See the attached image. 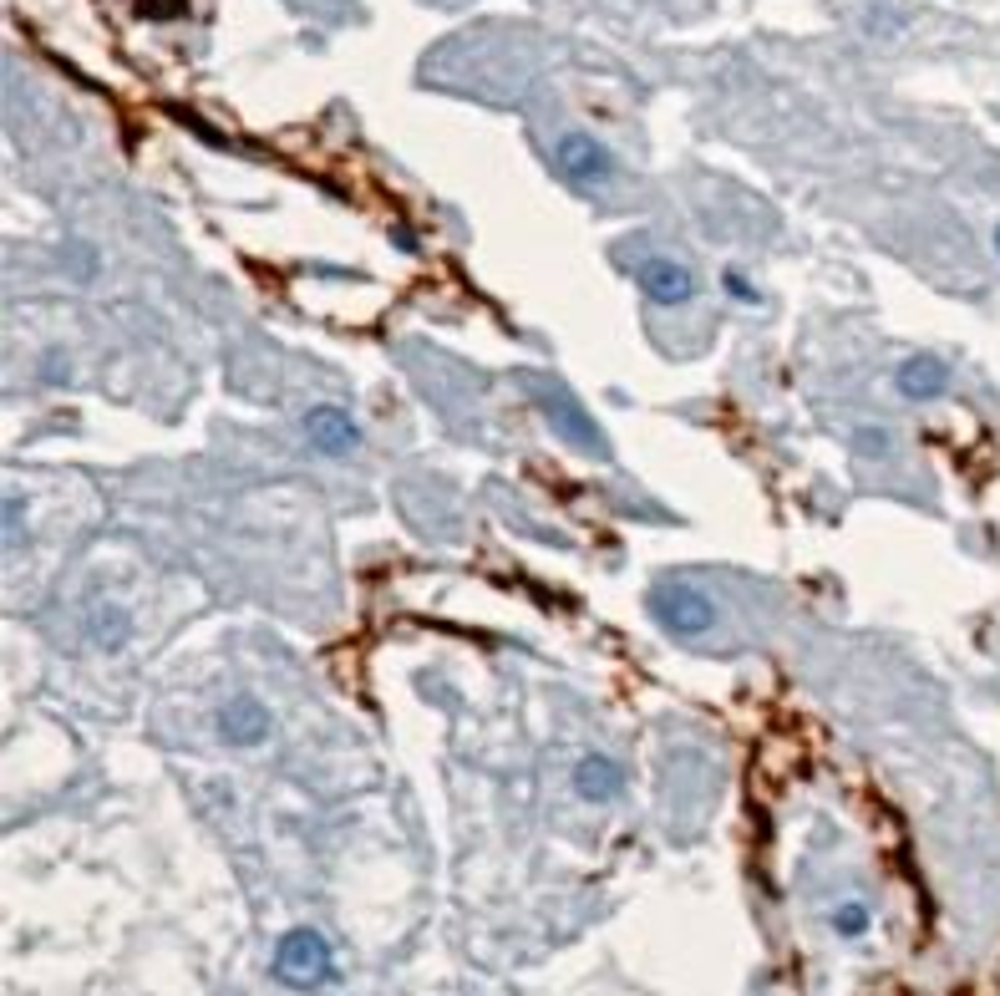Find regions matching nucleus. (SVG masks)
Segmentation results:
<instances>
[{"label": "nucleus", "mask_w": 1000, "mask_h": 996, "mask_svg": "<svg viewBox=\"0 0 1000 996\" xmlns=\"http://www.w3.org/2000/svg\"><path fill=\"white\" fill-rule=\"evenodd\" d=\"M894 386H899V397L904 402H935V397H945L949 366L939 357H930V351H914V357L899 361Z\"/></svg>", "instance_id": "6e6552de"}, {"label": "nucleus", "mask_w": 1000, "mask_h": 996, "mask_svg": "<svg viewBox=\"0 0 1000 996\" xmlns=\"http://www.w3.org/2000/svg\"><path fill=\"white\" fill-rule=\"evenodd\" d=\"M635 280H640V295L656 300V306H685L696 295V275L671 254H650L646 265L635 270Z\"/></svg>", "instance_id": "0eeeda50"}, {"label": "nucleus", "mask_w": 1000, "mask_h": 996, "mask_svg": "<svg viewBox=\"0 0 1000 996\" xmlns=\"http://www.w3.org/2000/svg\"><path fill=\"white\" fill-rule=\"evenodd\" d=\"M722 291L732 295L737 306H762V295H757V285H751V280L741 275L737 265H732V270H722Z\"/></svg>", "instance_id": "f8f14e48"}, {"label": "nucleus", "mask_w": 1000, "mask_h": 996, "mask_svg": "<svg viewBox=\"0 0 1000 996\" xmlns=\"http://www.w3.org/2000/svg\"><path fill=\"white\" fill-rule=\"evenodd\" d=\"M833 930H838V935H848V941H854V935H864V930L873 926V916H869V905H858V900H843V905H833Z\"/></svg>", "instance_id": "9b49d317"}, {"label": "nucleus", "mask_w": 1000, "mask_h": 996, "mask_svg": "<svg viewBox=\"0 0 1000 996\" xmlns=\"http://www.w3.org/2000/svg\"><path fill=\"white\" fill-rule=\"evenodd\" d=\"M528 386H534V397H539V407L549 413V427L559 433V438L574 442V448H584V452H594V458H605V452H609L605 433L594 427V417L584 413L580 402L569 397V386H559L553 376H528Z\"/></svg>", "instance_id": "f03ea898"}, {"label": "nucleus", "mask_w": 1000, "mask_h": 996, "mask_svg": "<svg viewBox=\"0 0 1000 996\" xmlns=\"http://www.w3.org/2000/svg\"><path fill=\"white\" fill-rule=\"evenodd\" d=\"M646 605H650V615L671 631V636H701V631L716 625V605H711V595H701L696 584H685V580L650 584Z\"/></svg>", "instance_id": "7ed1b4c3"}, {"label": "nucleus", "mask_w": 1000, "mask_h": 996, "mask_svg": "<svg viewBox=\"0 0 1000 996\" xmlns=\"http://www.w3.org/2000/svg\"><path fill=\"white\" fill-rule=\"evenodd\" d=\"M330 971H336V956H330V941L320 935V930H310V926L285 930V941L275 945V976L279 982L310 992V986L326 982Z\"/></svg>", "instance_id": "f257e3e1"}, {"label": "nucleus", "mask_w": 1000, "mask_h": 996, "mask_svg": "<svg viewBox=\"0 0 1000 996\" xmlns=\"http://www.w3.org/2000/svg\"><path fill=\"white\" fill-rule=\"evenodd\" d=\"M553 163H559L564 178H574V184H584V188L609 184V173H615L609 147L600 143L594 133H564L559 143H553Z\"/></svg>", "instance_id": "20e7f679"}, {"label": "nucleus", "mask_w": 1000, "mask_h": 996, "mask_svg": "<svg viewBox=\"0 0 1000 996\" xmlns=\"http://www.w3.org/2000/svg\"><path fill=\"white\" fill-rule=\"evenodd\" d=\"M87 636H92V646H102V652H122L132 636V615L122 611V605H97L92 621H87Z\"/></svg>", "instance_id": "9d476101"}, {"label": "nucleus", "mask_w": 1000, "mask_h": 996, "mask_svg": "<svg viewBox=\"0 0 1000 996\" xmlns=\"http://www.w3.org/2000/svg\"><path fill=\"white\" fill-rule=\"evenodd\" d=\"M854 448L864 452V458H889V433H883V427H864V433L854 438Z\"/></svg>", "instance_id": "ddd939ff"}, {"label": "nucleus", "mask_w": 1000, "mask_h": 996, "mask_svg": "<svg viewBox=\"0 0 1000 996\" xmlns=\"http://www.w3.org/2000/svg\"><path fill=\"white\" fill-rule=\"evenodd\" d=\"M305 442H310L316 452H326V458H345V452L361 448V427H355V417L345 413V407L316 402V407L305 413Z\"/></svg>", "instance_id": "39448f33"}, {"label": "nucleus", "mask_w": 1000, "mask_h": 996, "mask_svg": "<svg viewBox=\"0 0 1000 996\" xmlns=\"http://www.w3.org/2000/svg\"><path fill=\"white\" fill-rule=\"evenodd\" d=\"M996 250H1000V225H996Z\"/></svg>", "instance_id": "2eb2a0df"}, {"label": "nucleus", "mask_w": 1000, "mask_h": 996, "mask_svg": "<svg viewBox=\"0 0 1000 996\" xmlns=\"http://www.w3.org/2000/svg\"><path fill=\"white\" fill-rule=\"evenodd\" d=\"M6 539H26V499H6Z\"/></svg>", "instance_id": "4468645a"}, {"label": "nucleus", "mask_w": 1000, "mask_h": 996, "mask_svg": "<svg viewBox=\"0 0 1000 996\" xmlns=\"http://www.w3.org/2000/svg\"><path fill=\"white\" fill-rule=\"evenodd\" d=\"M213 727L229 747H260L270 732H275V712L260 702V697H234L213 712Z\"/></svg>", "instance_id": "423d86ee"}, {"label": "nucleus", "mask_w": 1000, "mask_h": 996, "mask_svg": "<svg viewBox=\"0 0 1000 996\" xmlns=\"http://www.w3.org/2000/svg\"><path fill=\"white\" fill-rule=\"evenodd\" d=\"M574 788H580L584 803H609V798H619V768L609 763V757L590 753V757H580V768H574Z\"/></svg>", "instance_id": "1a4fd4ad"}]
</instances>
